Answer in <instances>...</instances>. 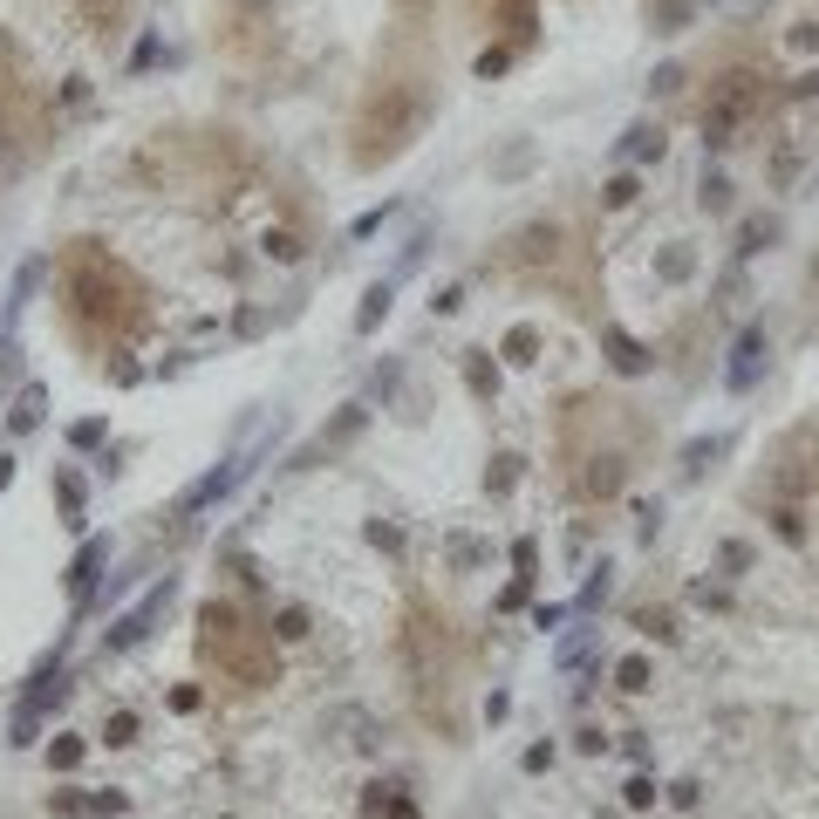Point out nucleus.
I'll list each match as a JSON object with an SVG mask.
<instances>
[{
    "instance_id": "nucleus-1",
    "label": "nucleus",
    "mask_w": 819,
    "mask_h": 819,
    "mask_svg": "<svg viewBox=\"0 0 819 819\" xmlns=\"http://www.w3.org/2000/svg\"><path fill=\"white\" fill-rule=\"evenodd\" d=\"M62 308L89 349H130L144 328H151V294L144 280L123 267L103 239H76L62 246Z\"/></svg>"
},
{
    "instance_id": "nucleus-2",
    "label": "nucleus",
    "mask_w": 819,
    "mask_h": 819,
    "mask_svg": "<svg viewBox=\"0 0 819 819\" xmlns=\"http://www.w3.org/2000/svg\"><path fill=\"white\" fill-rule=\"evenodd\" d=\"M430 82L424 76H376L369 82V96H362V110L349 123V157L355 171H376V164H396V157L410 151L417 137H424L430 123Z\"/></svg>"
},
{
    "instance_id": "nucleus-3",
    "label": "nucleus",
    "mask_w": 819,
    "mask_h": 819,
    "mask_svg": "<svg viewBox=\"0 0 819 819\" xmlns=\"http://www.w3.org/2000/svg\"><path fill=\"white\" fill-rule=\"evenodd\" d=\"M198 656L219 669L239 690H267L280 683V649H273V628H260L253 615H239L233 601H205L198 608Z\"/></svg>"
},
{
    "instance_id": "nucleus-4",
    "label": "nucleus",
    "mask_w": 819,
    "mask_h": 819,
    "mask_svg": "<svg viewBox=\"0 0 819 819\" xmlns=\"http://www.w3.org/2000/svg\"><path fill=\"white\" fill-rule=\"evenodd\" d=\"M403 656H410V676H417L424 710L444 724V731H458V717H451V690H458V642H451V622L430 615V608H410Z\"/></svg>"
},
{
    "instance_id": "nucleus-5",
    "label": "nucleus",
    "mask_w": 819,
    "mask_h": 819,
    "mask_svg": "<svg viewBox=\"0 0 819 819\" xmlns=\"http://www.w3.org/2000/svg\"><path fill=\"white\" fill-rule=\"evenodd\" d=\"M772 110V76L765 69H751V62H738V69H724V76L710 82V96H703V144L710 151H724V144H738L751 123Z\"/></svg>"
},
{
    "instance_id": "nucleus-6",
    "label": "nucleus",
    "mask_w": 819,
    "mask_h": 819,
    "mask_svg": "<svg viewBox=\"0 0 819 819\" xmlns=\"http://www.w3.org/2000/svg\"><path fill=\"white\" fill-rule=\"evenodd\" d=\"M41 130H48V103H41V89L21 76V55H14V41H0V144L14 157H35Z\"/></svg>"
},
{
    "instance_id": "nucleus-7",
    "label": "nucleus",
    "mask_w": 819,
    "mask_h": 819,
    "mask_svg": "<svg viewBox=\"0 0 819 819\" xmlns=\"http://www.w3.org/2000/svg\"><path fill=\"white\" fill-rule=\"evenodd\" d=\"M765 478H772V492H779L785 506L819 499V417H799V424L772 444V471H765Z\"/></svg>"
},
{
    "instance_id": "nucleus-8",
    "label": "nucleus",
    "mask_w": 819,
    "mask_h": 819,
    "mask_svg": "<svg viewBox=\"0 0 819 819\" xmlns=\"http://www.w3.org/2000/svg\"><path fill=\"white\" fill-rule=\"evenodd\" d=\"M219 21H226L233 55H260L273 35V0H219Z\"/></svg>"
},
{
    "instance_id": "nucleus-9",
    "label": "nucleus",
    "mask_w": 819,
    "mask_h": 819,
    "mask_svg": "<svg viewBox=\"0 0 819 819\" xmlns=\"http://www.w3.org/2000/svg\"><path fill=\"white\" fill-rule=\"evenodd\" d=\"M471 14L485 28H499L506 48H533V35H540V0H471Z\"/></svg>"
},
{
    "instance_id": "nucleus-10",
    "label": "nucleus",
    "mask_w": 819,
    "mask_h": 819,
    "mask_svg": "<svg viewBox=\"0 0 819 819\" xmlns=\"http://www.w3.org/2000/svg\"><path fill=\"white\" fill-rule=\"evenodd\" d=\"M171 594H178V581L164 574V581H157L151 594H144V601H137V608H130V615H123L117 628H110V642H103V649H110V656H123V649H137V642H144V635H151V628L164 622V608H171Z\"/></svg>"
},
{
    "instance_id": "nucleus-11",
    "label": "nucleus",
    "mask_w": 819,
    "mask_h": 819,
    "mask_svg": "<svg viewBox=\"0 0 819 819\" xmlns=\"http://www.w3.org/2000/svg\"><path fill=\"white\" fill-rule=\"evenodd\" d=\"M765 355H772V342H765V328L751 321L738 342H731V369H724V383H731V390H751V383H758V369H765Z\"/></svg>"
},
{
    "instance_id": "nucleus-12",
    "label": "nucleus",
    "mask_w": 819,
    "mask_h": 819,
    "mask_svg": "<svg viewBox=\"0 0 819 819\" xmlns=\"http://www.w3.org/2000/svg\"><path fill=\"white\" fill-rule=\"evenodd\" d=\"M369 424V410H362V403H349V410H342V417H335V424H321L308 437V444H301V451H294V465H314V458H328V451H342V444H349L355 430Z\"/></svg>"
},
{
    "instance_id": "nucleus-13",
    "label": "nucleus",
    "mask_w": 819,
    "mask_h": 819,
    "mask_svg": "<svg viewBox=\"0 0 819 819\" xmlns=\"http://www.w3.org/2000/svg\"><path fill=\"white\" fill-rule=\"evenodd\" d=\"M601 355L615 362V376H649V362H656V355L642 349V342H635L628 328H615V321L601 328Z\"/></svg>"
},
{
    "instance_id": "nucleus-14",
    "label": "nucleus",
    "mask_w": 819,
    "mask_h": 819,
    "mask_svg": "<svg viewBox=\"0 0 819 819\" xmlns=\"http://www.w3.org/2000/svg\"><path fill=\"white\" fill-rule=\"evenodd\" d=\"M103 567H110V540H82L76 560H69V574H62V581H69V594H89Z\"/></svg>"
},
{
    "instance_id": "nucleus-15",
    "label": "nucleus",
    "mask_w": 819,
    "mask_h": 819,
    "mask_svg": "<svg viewBox=\"0 0 819 819\" xmlns=\"http://www.w3.org/2000/svg\"><path fill=\"white\" fill-rule=\"evenodd\" d=\"M239 471H246V465H239V458H226V465H219V471H205V478H198L192 492H185V512L212 506V499H226V492H233V485H239Z\"/></svg>"
},
{
    "instance_id": "nucleus-16",
    "label": "nucleus",
    "mask_w": 819,
    "mask_h": 819,
    "mask_svg": "<svg viewBox=\"0 0 819 819\" xmlns=\"http://www.w3.org/2000/svg\"><path fill=\"white\" fill-rule=\"evenodd\" d=\"M69 7H76L96 35H117L123 21H130V7H137V0H69Z\"/></svg>"
},
{
    "instance_id": "nucleus-17",
    "label": "nucleus",
    "mask_w": 819,
    "mask_h": 819,
    "mask_svg": "<svg viewBox=\"0 0 819 819\" xmlns=\"http://www.w3.org/2000/svg\"><path fill=\"white\" fill-rule=\"evenodd\" d=\"M41 410H48V390H41V383H21V396H14V410H7V430H14V437H28V430H41Z\"/></svg>"
},
{
    "instance_id": "nucleus-18",
    "label": "nucleus",
    "mask_w": 819,
    "mask_h": 819,
    "mask_svg": "<svg viewBox=\"0 0 819 819\" xmlns=\"http://www.w3.org/2000/svg\"><path fill=\"white\" fill-rule=\"evenodd\" d=\"M390 301H396V280H376V287L362 294V308H355V335H376L383 314H390Z\"/></svg>"
},
{
    "instance_id": "nucleus-19",
    "label": "nucleus",
    "mask_w": 819,
    "mask_h": 819,
    "mask_svg": "<svg viewBox=\"0 0 819 819\" xmlns=\"http://www.w3.org/2000/svg\"><path fill=\"white\" fill-rule=\"evenodd\" d=\"M465 383H471L478 403H492V396H499V362H492L485 349H465Z\"/></svg>"
},
{
    "instance_id": "nucleus-20",
    "label": "nucleus",
    "mask_w": 819,
    "mask_h": 819,
    "mask_svg": "<svg viewBox=\"0 0 819 819\" xmlns=\"http://www.w3.org/2000/svg\"><path fill=\"white\" fill-rule=\"evenodd\" d=\"M55 506H62V519L69 526H82V506H89V485H82V471H55Z\"/></svg>"
},
{
    "instance_id": "nucleus-21",
    "label": "nucleus",
    "mask_w": 819,
    "mask_h": 819,
    "mask_svg": "<svg viewBox=\"0 0 819 819\" xmlns=\"http://www.w3.org/2000/svg\"><path fill=\"white\" fill-rule=\"evenodd\" d=\"M499 355H506V362H519V369H526V362H540V328H533V321H519V328H506V342H499Z\"/></svg>"
},
{
    "instance_id": "nucleus-22",
    "label": "nucleus",
    "mask_w": 819,
    "mask_h": 819,
    "mask_svg": "<svg viewBox=\"0 0 819 819\" xmlns=\"http://www.w3.org/2000/svg\"><path fill=\"white\" fill-rule=\"evenodd\" d=\"M622 157H663V123H628V137H622Z\"/></svg>"
},
{
    "instance_id": "nucleus-23",
    "label": "nucleus",
    "mask_w": 819,
    "mask_h": 819,
    "mask_svg": "<svg viewBox=\"0 0 819 819\" xmlns=\"http://www.w3.org/2000/svg\"><path fill=\"white\" fill-rule=\"evenodd\" d=\"M690 273H697V253H690V246H663V253H656V280H669V287H683Z\"/></svg>"
},
{
    "instance_id": "nucleus-24",
    "label": "nucleus",
    "mask_w": 819,
    "mask_h": 819,
    "mask_svg": "<svg viewBox=\"0 0 819 819\" xmlns=\"http://www.w3.org/2000/svg\"><path fill=\"white\" fill-rule=\"evenodd\" d=\"M519 471H526V458H519V451H499L492 471H485V492H492V499H506L512 485H519Z\"/></svg>"
},
{
    "instance_id": "nucleus-25",
    "label": "nucleus",
    "mask_w": 819,
    "mask_h": 819,
    "mask_svg": "<svg viewBox=\"0 0 819 819\" xmlns=\"http://www.w3.org/2000/svg\"><path fill=\"white\" fill-rule=\"evenodd\" d=\"M697 205L710 212V219H724V212H731V178H724V171H703V185H697Z\"/></svg>"
},
{
    "instance_id": "nucleus-26",
    "label": "nucleus",
    "mask_w": 819,
    "mask_h": 819,
    "mask_svg": "<svg viewBox=\"0 0 819 819\" xmlns=\"http://www.w3.org/2000/svg\"><path fill=\"white\" fill-rule=\"evenodd\" d=\"M772 239H779V219H765V212H758V219H744V226H738V253L751 260V253H765Z\"/></svg>"
},
{
    "instance_id": "nucleus-27",
    "label": "nucleus",
    "mask_w": 819,
    "mask_h": 819,
    "mask_svg": "<svg viewBox=\"0 0 819 819\" xmlns=\"http://www.w3.org/2000/svg\"><path fill=\"white\" fill-rule=\"evenodd\" d=\"M615 683H622L628 697H642V690L656 683V663H649V656H622V663H615Z\"/></svg>"
},
{
    "instance_id": "nucleus-28",
    "label": "nucleus",
    "mask_w": 819,
    "mask_h": 819,
    "mask_svg": "<svg viewBox=\"0 0 819 819\" xmlns=\"http://www.w3.org/2000/svg\"><path fill=\"white\" fill-rule=\"evenodd\" d=\"M444 553H451V567H458V574H471V567H485V560H492V540H471V533H458Z\"/></svg>"
},
{
    "instance_id": "nucleus-29",
    "label": "nucleus",
    "mask_w": 819,
    "mask_h": 819,
    "mask_svg": "<svg viewBox=\"0 0 819 819\" xmlns=\"http://www.w3.org/2000/svg\"><path fill=\"white\" fill-rule=\"evenodd\" d=\"M635 198H642V178H635V171H615V178L601 185V205H608V212H622V205H635Z\"/></svg>"
},
{
    "instance_id": "nucleus-30",
    "label": "nucleus",
    "mask_w": 819,
    "mask_h": 819,
    "mask_svg": "<svg viewBox=\"0 0 819 819\" xmlns=\"http://www.w3.org/2000/svg\"><path fill=\"white\" fill-rule=\"evenodd\" d=\"M635 628H642V635H656V642H676V635H683L669 608H642V615H635Z\"/></svg>"
},
{
    "instance_id": "nucleus-31",
    "label": "nucleus",
    "mask_w": 819,
    "mask_h": 819,
    "mask_svg": "<svg viewBox=\"0 0 819 819\" xmlns=\"http://www.w3.org/2000/svg\"><path fill=\"white\" fill-rule=\"evenodd\" d=\"M744 567H751V546H744V540H724V546H717V574H724V581H738Z\"/></svg>"
},
{
    "instance_id": "nucleus-32",
    "label": "nucleus",
    "mask_w": 819,
    "mask_h": 819,
    "mask_svg": "<svg viewBox=\"0 0 819 819\" xmlns=\"http://www.w3.org/2000/svg\"><path fill=\"white\" fill-rule=\"evenodd\" d=\"M608 587H615V574H608V560H601V567H594V574H587V587H581V601H574V608H601V601H608Z\"/></svg>"
},
{
    "instance_id": "nucleus-33",
    "label": "nucleus",
    "mask_w": 819,
    "mask_h": 819,
    "mask_svg": "<svg viewBox=\"0 0 819 819\" xmlns=\"http://www.w3.org/2000/svg\"><path fill=\"white\" fill-rule=\"evenodd\" d=\"M137 710H110V724H103V744H137Z\"/></svg>"
},
{
    "instance_id": "nucleus-34",
    "label": "nucleus",
    "mask_w": 819,
    "mask_h": 819,
    "mask_svg": "<svg viewBox=\"0 0 819 819\" xmlns=\"http://www.w3.org/2000/svg\"><path fill=\"white\" fill-rule=\"evenodd\" d=\"M772 526H779L785 546H806V519H799V506H772Z\"/></svg>"
},
{
    "instance_id": "nucleus-35",
    "label": "nucleus",
    "mask_w": 819,
    "mask_h": 819,
    "mask_svg": "<svg viewBox=\"0 0 819 819\" xmlns=\"http://www.w3.org/2000/svg\"><path fill=\"white\" fill-rule=\"evenodd\" d=\"M622 806H628V813H649V806H656V779H642V772H635V779L622 785Z\"/></svg>"
},
{
    "instance_id": "nucleus-36",
    "label": "nucleus",
    "mask_w": 819,
    "mask_h": 819,
    "mask_svg": "<svg viewBox=\"0 0 819 819\" xmlns=\"http://www.w3.org/2000/svg\"><path fill=\"white\" fill-rule=\"evenodd\" d=\"M103 437H110V424H103V417H82V424H69V444H76V451H96Z\"/></svg>"
},
{
    "instance_id": "nucleus-37",
    "label": "nucleus",
    "mask_w": 819,
    "mask_h": 819,
    "mask_svg": "<svg viewBox=\"0 0 819 819\" xmlns=\"http://www.w3.org/2000/svg\"><path fill=\"white\" fill-rule=\"evenodd\" d=\"M273 635H280V642H301V635H308V608H280V615H273Z\"/></svg>"
},
{
    "instance_id": "nucleus-38",
    "label": "nucleus",
    "mask_w": 819,
    "mask_h": 819,
    "mask_svg": "<svg viewBox=\"0 0 819 819\" xmlns=\"http://www.w3.org/2000/svg\"><path fill=\"white\" fill-rule=\"evenodd\" d=\"M724 444H731V437H703V444H690V451H683V471H703L717 451H724Z\"/></svg>"
},
{
    "instance_id": "nucleus-39",
    "label": "nucleus",
    "mask_w": 819,
    "mask_h": 819,
    "mask_svg": "<svg viewBox=\"0 0 819 819\" xmlns=\"http://www.w3.org/2000/svg\"><path fill=\"white\" fill-rule=\"evenodd\" d=\"M594 649V628H581V635H567L560 642V669H581V656Z\"/></svg>"
},
{
    "instance_id": "nucleus-40",
    "label": "nucleus",
    "mask_w": 819,
    "mask_h": 819,
    "mask_svg": "<svg viewBox=\"0 0 819 819\" xmlns=\"http://www.w3.org/2000/svg\"><path fill=\"white\" fill-rule=\"evenodd\" d=\"M35 731H41V710L35 703H21V710H14V738L7 744H35Z\"/></svg>"
},
{
    "instance_id": "nucleus-41",
    "label": "nucleus",
    "mask_w": 819,
    "mask_h": 819,
    "mask_svg": "<svg viewBox=\"0 0 819 819\" xmlns=\"http://www.w3.org/2000/svg\"><path fill=\"white\" fill-rule=\"evenodd\" d=\"M48 758H55V772H76L82 765V738H55L48 744Z\"/></svg>"
},
{
    "instance_id": "nucleus-42",
    "label": "nucleus",
    "mask_w": 819,
    "mask_h": 819,
    "mask_svg": "<svg viewBox=\"0 0 819 819\" xmlns=\"http://www.w3.org/2000/svg\"><path fill=\"white\" fill-rule=\"evenodd\" d=\"M512 567H519L512 581H533V574H540V546H533V540H519V546H512Z\"/></svg>"
},
{
    "instance_id": "nucleus-43",
    "label": "nucleus",
    "mask_w": 819,
    "mask_h": 819,
    "mask_svg": "<svg viewBox=\"0 0 819 819\" xmlns=\"http://www.w3.org/2000/svg\"><path fill=\"white\" fill-rule=\"evenodd\" d=\"M512 55H519V48H485V55H478V76L492 82V76H506L512 69Z\"/></svg>"
},
{
    "instance_id": "nucleus-44",
    "label": "nucleus",
    "mask_w": 819,
    "mask_h": 819,
    "mask_svg": "<svg viewBox=\"0 0 819 819\" xmlns=\"http://www.w3.org/2000/svg\"><path fill=\"white\" fill-rule=\"evenodd\" d=\"M123 806H130V799H123V792H82V813H123Z\"/></svg>"
},
{
    "instance_id": "nucleus-45",
    "label": "nucleus",
    "mask_w": 819,
    "mask_h": 819,
    "mask_svg": "<svg viewBox=\"0 0 819 819\" xmlns=\"http://www.w3.org/2000/svg\"><path fill=\"white\" fill-rule=\"evenodd\" d=\"M369 546H383V553H403V533H396L390 519H369Z\"/></svg>"
},
{
    "instance_id": "nucleus-46",
    "label": "nucleus",
    "mask_w": 819,
    "mask_h": 819,
    "mask_svg": "<svg viewBox=\"0 0 819 819\" xmlns=\"http://www.w3.org/2000/svg\"><path fill=\"white\" fill-rule=\"evenodd\" d=\"M519 765H526V772H553V744H526Z\"/></svg>"
},
{
    "instance_id": "nucleus-47",
    "label": "nucleus",
    "mask_w": 819,
    "mask_h": 819,
    "mask_svg": "<svg viewBox=\"0 0 819 819\" xmlns=\"http://www.w3.org/2000/svg\"><path fill=\"white\" fill-rule=\"evenodd\" d=\"M48 813H55V819H76L82 813V792H55V799H48Z\"/></svg>"
},
{
    "instance_id": "nucleus-48",
    "label": "nucleus",
    "mask_w": 819,
    "mask_h": 819,
    "mask_svg": "<svg viewBox=\"0 0 819 819\" xmlns=\"http://www.w3.org/2000/svg\"><path fill=\"white\" fill-rule=\"evenodd\" d=\"M267 253H273V260H294V253H301V239H294V233H267Z\"/></svg>"
},
{
    "instance_id": "nucleus-49",
    "label": "nucleus",
    "mask_w": 819,
    "mask_h": 819,
    "mask_svg": "<svg viewBox=\"0 0 819 819\" xmlns=\"http://www.w3.org/2000/svg\"><path fill=\"white\" fill-rule=\"evenodd\" d=\"M669 799H676V806H697L703 785H697V779H676V785H669Z\"/></svg>"
},
{
    "instance_id": "nucleus-50",
    "label": "nucleus",
    "mask_w": 819,
    "mask_h": 819,
    "mask_svg": "<svg viewBox=\"0 0 819 819\" xmlns=\"http://www.w3.org/2000/svg\"><path fill=\"white\" fill-rule=\"evenodd\" d=\"M567 615H574V608H560V601H546L540 615H533V628H560V622H567Z\"/></svg>"
},
{
    "instance_id": "nucleus-51",
    "label": "nucleus",
    "mask_w": 819,
    "mask_h": 819,
    "mask_svg": "<svg viewBox=\"0 0 819 819\" xmlns=\"http://www.w3.org/2000/svg\"><path fill=\"white\" fill-rule=\"evenodd\" d=\"M574 744H581L587 758H601V751H608V731H594V724H587V731H581V738H574Z\"/></svg>"
},
{
    "instance_id": "nucleus-52",
    "label": "nucleus",
    "mask_w": 819,
    "mask_h": 819,
    "mask_svg": "<svg viewBox=\"0 0 819 819\" xmlns=\"http://www.w3.org/2000/svg\"><path fill=\"white\" fill-rule=\"evenodd\" d=\"M383 219H390V205H383V212H362V219H355L349 233H355V239H369V233H376V226H383Z\"/></svg>"
},
{
    "instance_id": "nucleus-53",
    "label": "nucleus",
    "mask_w": 819,
    "mask_h": 819,
    "mask_svg": "<svg viewBox=\"0 0 819 819\" xmlns=\"http://www.w3.org/2000/svg\"><path fill=\"white\" fill-rule=\"evenodd\" d=\"M430 308H437V314H458V308H465V287H444V294H437Z\"/></svg>"
},
{
    "instance_id": "nucleus-54",
    "label": "nucleus",
    "mask_w": 819,
    "mask_h": 819,
    "mask_svg": "<svg viewBox=\"0 0 819 819\" xmlns=\"http://www.w3.org/2000/svg\"><path fill=\"white\" fill-rule=\"evenodd\" d=\"M171 710H198V683H178L171 690Z\"/></svg>"
},
{
    "instance_id": "nucleus-55",
    "label": "nucleus",
    "mask_w": 819,
    "mask_h": 819,
    "mask_svg": "<svg viewBox=\"0 0 819 819\" xmlns=\"http://www.w3.org/2000/svg\"><path fill=\"white\" fill-rule=\"evenodd\" d=\"M383 819H424V813H417L410 799H390V806H383Z\"/></svg>"
},
{
    "instance_id": "nucleus-56",
    "label": "nucleus",
    "mask_w": 819,
    "mask_h": 819,
    "mask_svg": "<svg viewBox=\"0 0 819 819\" xmlns=\"http://www.w3.org/2000/svg\"><path fill=\"white\" fill-rule=\"evenodd\" d=\"M792 48H813V55H819V21H813V28H792Z\"/></svg>"
},
{
    "instance_id": "nucleus-57",
    "label": "nucleus",
    "mask_w": 819,
    "mask_h": 819,
    "mask_svg": "<svg viewBox=\"0 0 819 819\" xmlns=\"http://www.w3.org/2000/svg\"><path fill=\"white\" fill-rule=\"evenodd\" d=\"M7 485H14V458H0V492H7Z\"/></svg>"
},
{
    "instance_id": "nucleus-58",
    "label": "nucleus",
    "mask_w": 819,
    "mask_h": 819,
    "mask_svg": "<svg viewBox=\"0 0 819 819\" xmlns=\"http://www.w3.org/2000/svg\"><path fill=\"white\" fill-rule=\"evenodd\" d=\"M396 7H403V14H424V7H430V0H396Z\"/></svg>"
},
{
    "instance_id": "nucleus-59",
    "label": "nucleus",
    "mask_w": 819,
    "mask_h": 819,
    "mask_svg": "<svg viewBox=\"0 0 819 819\" xmlns=\"http://www.w3.org/2000/svg\"><path fill=\"white\" fill-rule=\"evenodd\" d=\"M799 89H806V96H819V69H813V76H806V82H799Z\"/></svg>"
},
{
    "instance_id": "nucleus-60",
    "label": "nucleus",
    "mask_w": 819,
    "mask_h": 819,
    "mask_svg": "<svg viewBox=\"0 0 819 819\" xmlns=\"http://www.w3.org/2000/svg\"><path fill=\"white\" fill-rule=\"evenodd\" d=\"M649 7H656V0H649Z\"/></svg>"
},
{
    "instance_id": "nucleus-61",
    "label": "nucleus",
    "mask_w": 819,
    "mask_h": 819,
    "mask_svg": "<svg viewBox=\"0 0 819 819\" xmlns=\"http://www.w3.org/2000/svg\"><path fill=\"white\" fill-rule=\"evenodd\" d=\"M226 819H233V813H226Z\"/></svg>"
}]
</instances>
